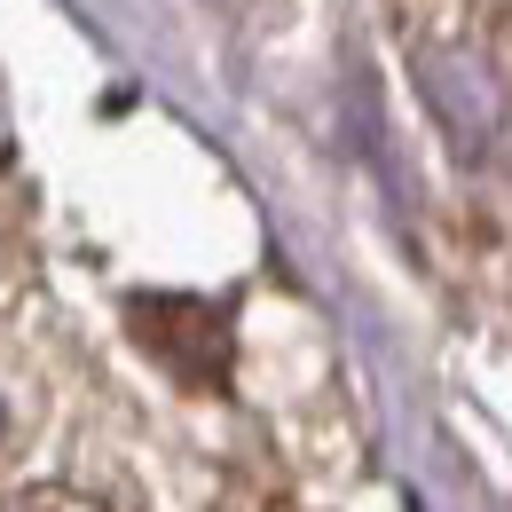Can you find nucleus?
Here are the masks:
<instances>
[{
    "label": "nucleus",
    "instance_id": "f03ea898",
    "mask_svg": "<svg viewBox=\"0 0 512 512\" xmlns=\"http://www.w3.org/2000/svg\"><path fill=\"white\" fill-rule=\"evenodd\" d=\"M134 331L190 379H221L229 371V308L205 300H134Z\"/></svg>",
    "mask_w": 512,
    "mask_h": 512
},
{
    "label": "nucleus",
    "instance_id": "f257e3e1",
    "mask_svg": "<svg viewBox=\"0 0 512 512\" xmlns=\"http://www.w3.org/2000/svg\"><path fill=\"white\" fill-rule=\"evenodd\" d=\"M418 79H426V103L442 111V127L457 134V150H489L497 142V119H505V103H497V79L473 64V56H457V48H426L418 56Z\"/></svg>",
    "mask_w": 512,
    "mask_h": 512
}]
</instances>
